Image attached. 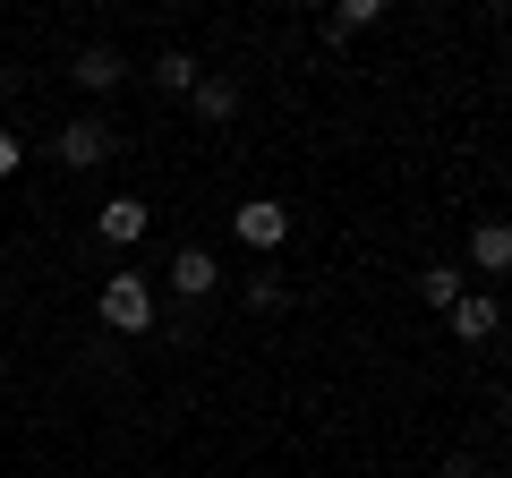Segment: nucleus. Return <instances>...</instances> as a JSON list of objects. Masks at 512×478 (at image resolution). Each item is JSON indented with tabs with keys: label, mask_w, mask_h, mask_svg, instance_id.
<instances>
[{
	"label": "nucleus",
	"mask_w": 512,
	"mask_h": 478,
	"mask_svg": "<svg viewBox=\"0 0 512 478\" xmlns=\"http://www.w3.org/2000/svg\"><path fill=\"white\" fill-rule=\"evenodd\" d=\"M376 18H384V0H342V9L325 18V43H350L359 26H376Z\"/></svg>",
	"instance_id": "11"
},
{
	"label": "nucleus",
	"mask_w": 512,
	"mask_h": 478,
	"mask_svg": "<svg viewBox=\"0 0 512 478\" xmlns=\"http://www.w3.org/2000/svg\"><path fill=\"white\" fill-rule=\"evenodd\" d=\"M470 274H512V231L504 222H478L470 231Z\"/></svg>",
	"instance_id": "8"
},
{
	"label": "nucleus",
	"mask_w": 512,
	"mask_h": 478,
	"mask_svg": "<svg viewBox=\"0 0 512 478\" xmlns=\"http://www.w3.org/2000/svg\"><path fill=\"white\" fill-rule=\"evenodd\" d=\"M69 77L94 94V103H103V94H120L137 69H128V52H120V43H77V52H69Z\"/></svg>",
	"instance_id": "4"
},
{
	"label": "nucleus",
	"mask_w": 512,
	"mask_h": 478,
	"mask_svg": "<svg viewBox=\"0 0 512 478\" xmlns=\"http://www.w3.org/2000/svg\"><path fill=\"white\" fill-rule=\"evenodd\" d=\"M282 308H291V282L256 274V282H248V316H282Z\"/></svg>",
	"instance_id": "13"
},
{
	"label": "nucleus",
	"mask_w": 512,
	"mask_h": 478,
	"mask_svg": "<svg viewBox=\"0 0 512 478\" xmlns=\"http://www.w3.org/2000/svg\"><path fill=\"white\" fill-rule=\"evenodd\" d=\"M419 299H427V308H453V299H461V265H453V257H436V265L419 274Z\"/></svg>",
	"instance_id": "12"
},
{
	"label": "nucleus",
	"mask_w": 512,
	"mask_h": 478,
	"mask_svg": "<svg viewBox=\"0 0 512 478\" xmlns=\"http://www.w3.org/2000/svg\"><path fill=\"white\" fill-rule=\"evenodd\" d=\"M18 171H26V137L0 129V180H18Z\"/></svg>",
	"instance_id": "14"
},
{
	"label": "nucleus",
	"mask_w": 512,
	"mask_h": 478,
	"mask_svg": "<svg viewBox=\"0 0 512 478\" xmlns=\"http://www.w3.org/2000/svg\"><path fill=\"white\" fill-rule=\"evenodd\" d=\"M111 154H120V129H111L103 111H77V120H60V137H52L60 171H94V163H111Z\"/></svg>",
	"instance_id": "2"
},
{
	"label": "nucleus",
	"mask_w": 512,
	"mask_h": 478,
	"mask_svg": "<svg viewBox=\"0 0 512 478\" xmlns=\"http://www.w3.org/2000/svg\"><path fill=\"white\" fill-rule=\"evenodd\" d=\"M94 316H103L111 333H154V282L137 274V265L103 274V291H94Z\"/></svg>",
	"instance_id": "1"
},
{
	"label": "nucleus",
	"mask_w": 512,
	"mask_h": 478,
	"mask_svg": "<svg viewBox=\"0 0 512 478\" xmlns=\"http://www.w3.org/2000/svg\"><path fill=\"white\" fill-rule=\"evenodd\" d=\"M163 274H171V291H180V299H214V291H222V265H214V248H180V257H171Z\"/></svg>",
	"instance_id": "7"
},
{
	"label": "nucleus",
	"mask_w": 512,
	"mask_h": 478,
	"mask_svg": "<svg viewBox=\"0 0 512 478\" xmlns=\"http://www.w3.org/2000/svg\"><path fill=\"white\" fill-rule=\"evenodd\" d=\"M444 325H453V342H495V333H504V308H495L487 291H461L453 308H444Z\"/></svg>",
	"instance_id": "6"
},
{
	"label": "nucleus",
	"mask_w": 512,
	"mask_h": 478,
	"mask_svg": "<svg viewBox=\"0 0 512 478\" xmlns=\"http://www.w3.org/2000/svg\"><path fill=\"white\" fill-rule=\"evenodd\" d=\"M146 222H154L146 197H111V205H94V239H103V248H137V239H146Z\"/></svg>",
	"instance_id": "5"
},
{
	"label": "nucleus",
	"mask_w": 512,
	"mask_h": 478,
	"mask_svg": "<svg viewBox=\"0 0 512 478\" xmlns=\"http://www.w3.org/2000/svg\"><path fill=\"white\" fill-rule=\"evenodd\" d=\"M231 239H239V248H256V257H274L282 239H291V205H282V197H248V205H231Z\"/></svg>",
	"instance_id": "3"
},
{
	"label": "nucleus",
	"mask_w": 512,
	"mask_h": 478,
	"mask_svg": "<svg viewBox=\"0 0 512 478\" xmlns=\"http://www.w3.org/2000/svg\"><path fill=\"white\" fill-rule=\"evenodd\" d=\"M197 120H205V129H231V120H239V86H231V77H197Z\"/></svg>",
	"instance_id": "10"
},
{
	"label": "nucleus",
	"mask_w": 512,
	"mask_h": 478,
	"mask_svg": "<svg viewBox=\"0 0 512 478\" xmlns=\"http://www.w3.org/2000/svg\"><path fill=\"white\" fill-rule=\"evenodd\" d=\"M154 86H163V94H197V77H205V60L197 52H180V43H171V52H154Z\"/></svg>",
	"instance_id": "9"
}]
</instances>
